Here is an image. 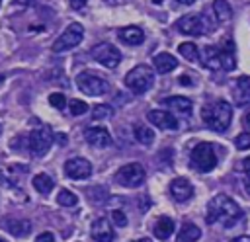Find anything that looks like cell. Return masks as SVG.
Listing matches in <instances>:
<instances>
[{"mask_svg": "<svg viewBox=\"0 0 250 242\" xmlns=\"http://www.w3.org/2000/svg\"><path fill=\"white\" fill-rule=\"evenodd\" d=\"M242 217L240 207L234 203V199H230L225 193L215 195L209 203H207V222L215 224L221 222L223 226H234L238 222V219Z\"/></svg>", "mask_w": 250, "mask_h": 242, "instance_id": "6da1fadb", "label": "cell"}, {"mask_svg": "<svg viewBox=\"0 0 250 242\" xmlns=\"http://www.w3.org/2000/svg\"><path fill=\"white\" fill-rule=\"evenodd\" d=\"M201 119L203 123L215 131V133H223L229 129L230 121H232V107L229 101L225 100H217V101H211L209 105H205L201 109Z\"/></svg>", "mask_w": 250, "mask_h": 242, "instance_id": "7a4b0ae2", "label": "cell"}, {"mask_svg": "<svg viewBox=\"0 0 250 242\" xmlns=\"http://www.w3.org/2000/svg\"><path fill=\"white\" fill-rule=\"evenodd\" d=\"M201 64L209 70H232L236 66L234 62V51L232 45L227 43L225 47H215V45H207L203 47V51L199 53Z\"/></svg>", "mask_w": 250, "mask_h": 242, "instance_id": "3957f363", "label": "cell"}, {"mask_svg": "<svg viewBox=\"0 0 250 242\" xmlns=\"http://www.w3.org/2000/svg\"><path fill=\"white\" fill-rule=\"evenodd\" d=\"M154 82V72L146 64H137L125 74V86L135 94H145Z\"/></svg>", "mask_w": 250, "mask_h": 242, "instance_id": "277c9868", "label": "cell"}, {"mask_svg": "<svg viewBox=\"0 0 250 242\" xmlns=\"http://www.w3.org/2000/svg\"><path fill=\"white\" fill-rule=\"evenodd\" d=\"M76 86L80 92L88 94V96H104L109 92V82L98 74V72H92V70H84L76 76Z\"/></svg>", "mask_w": 250, "mask_h": 242, "instance_id": "5b68a950", "label": "cell"}, {"mask_svg": "<svg viewBox=\"0 0 250 242\" xmlns=\"http://www.w3.org/2000/svg\"><path fill=\"white\" fill-rule=\"evenodd\" d=\"M189 164L197 170V172H209L217 166V154L213 144L209 142H199L193 146L191 154H189Z\"/></svg>", "mask_w": 250, "mask_h": 242, "instance_id": "8992f818", "label": "cell"}, {"mask_svg": "<svg viewBox=\"0 0 250 242\" xmlns=\"http://www.w3.org/2000/svg\"><path fill=\"white\" fill-rule=\"evenodd\" d=\"M84 39V27L80 23H70L53 43V51L55 53H64V51H70L74 47H78Z\"/></svg>", "mask_w": 250, "mask_h": 242, "instance_id": "52a82bcc", "label": "cell"}, {"mask_svg": "<svg viewBox=\"0 0 250 242\" xmlns=\"http://www.w3.org/2000/svg\"><path fill=\"white\" fill-rule=\"evenodd\" d=\"M146 178L145 168L139 162H129L125 166H121L115 174V182L123 187H139Z\"/></svg>", "mask_w": 250, "mask_h": 242, "instance_id": "ba28073f", "label": "cell"}, {"mask_svg": "<svg viewBox=\"0 0 250 242\" xmlns=\"http://www.w3.org/2000/svg\"><path fill=\"white\" fill-rule=\"evenodd\" d=\"M53 139H55L53 137V131L47 125H41V127L33 129L31 135H29V141H27L29 152L33 156H45L49 152L51 144H53Z\"/></svg>", "mask_w": 250, "mask_h": 242, "instance_id": "9c48e42d", "label": "cell"}, {"mask_svg": "<svg viewBox=\"0 0 250 242\" xmlns=\"http://www.w3.org/2000/svg\"><path fill=\"white\" fill-rule=\"evenodd\" d=\"M90 55L94 57L96 62H100V64L105 66V68H115V66L121 62V53H119V49L113 47L111 43H98V45L90 51Z\"/></svg>", "mask_w": 250, "mask_h": 242, "instance_id": "30bf717a", "label": "cell"}, {"mask_svg": "<svg viewBox=\"0 0 250 242\" xmlns=\"http://www.w3.org/2000/svg\"><path fill=\"white\" fill-rule=\"evenodd\" d=\"M176 27H178L180 33L191 35V37H199V35L207 33V23H205V20H203L199 14L182 16V18L176 21Z\"/></svg>", "mask_w": 250, "mask_h": 242, "instance_id": "8fae6325", "label": "cell"}, {"mask_svg": "<svg viewBox=\"0 0 250 242\" xmlns=\"http://www.w3.org/2000/svg\"><path fill=\"white\" fill-rule=\"evenodd\" d=\"M64 174L70 180H86L92 174V164L82 156H74L64 162Z\"/></svg>", "mask_w": 250, "mask_h": 242, "instance_id": "7c38bea8", "label": "cell"}, {"mask_svg": "<svg viewBox=\"0 0 250 242\" xmlns=\"http://www.w3.org/2000/svg\"><path fill=\"white\" fill-rule=\"evenodd\" d=\"M146 119L164 131H176L178 129V119L172 115V111H166V109H150L146 113Z\"/></svg>", "mask_w": 250, "mask_h": 242, "instance_id": "4fadbf2b", "label": "cell"}, {"mask_svg": "<svg viewBox=\"0 0 250 242\" xmlns=\"http://www.w3.org/2000/svg\"><path fill=\"white\" fill-rule=\"evenodd\" d=\"M84 139L88 141V144H92L96 148H105L111 144V135L104 127H88L84 131Z\"/></svg>", "mask_w": 250, "mask_h": 242, "instance_id": "5bb4252c", "label": "cell"}, {"mask_svg": "<svg viewBox=\"0 0 250 242\" xmlns=\"http://www.w3.org/2000/svg\"><path fill=\"white\" fill-rule=\"evenodd\" d=\"M92 238L96 242H113L115 234H113V228H111V221L109 219H96L92 222Z\"/></svg>", "mask_w": 250, "mask_h": 242, "instance_id": "9a60e30c", "label": "cell"}, {"mask_svg": "<svg viewBox=\"0 0 250 242\" xmlns=\"http://www.w3.org/2000/svg\"><path fill=\"white\" fill-rule=\"evenodd\" d=\"M170 195L178 203H184L193 195V187L186 178H176V180L170 182Z\"/></svg>", "mask_w": 250, "mask_h": 242, "instance_id": "2e32d148", "label": "cell"}, {"mask_svg": "<svg viewBox=\"0 0 250 242\" xmlns=\"http://www.w3.org/2000/svg\"><path fill=\"white\" fill-rule=\"evenodd\" d=\"M234 103L236 105H250V76H240L234 82Z\"/></svg>", "mask_w": 250, "mask_h": 242, "instance_id": "e0dca14e", "label": "cell"}, {"mask_svg": "<svg viewBox=\"0 0 250 242\" xmlns=\"http://www.w3.org/2000/svg\"><path fill=\"white\" fill-rule=\"evenodd\" d=\"M119 39L125 43V45H141L145 41V31L139 27V25H127V27H121L119 29Z\"/></svg>", "mask_w": 250, "mask_h": 242, "instance_id": "ac0fdd59", "label": "cell"}, {"mask_svg": "<svg viewBox=\"0 0 250 242\" xmlns=\"http://www.w3.org/2000/svg\"><path fill=\"white\" fill-rule=\"evenodd\" d=\"M162 103H164L166 107L178 111V113H184V115H189V113H191V107H193L191 100H188V98H184V96H170V98H164Z\"/></svg>", "mask_w": 250, "mask_h": 242, "instance_id": "d6986e66", "label": "cell"}, {"mask_svg": "<svg viewBox=\"0 0 250 242\" xmlns=\"http://www.w3.org/2000/svg\"><path fill=\"white\" fill-rule=\"evenodd\" d=\"M152 64H154L156 72H160V74L172 72V70L178 66L176 59H174L170 53H158V55H154V57H152Z\"/></svg>", "mask_w": 250, "mask_h": 242, "instance_id": "ffe728a7", "label": "cell"}, {"mask_svg": "<svg viewBox=\"0 0 250 242\" xmlns=\"http://www.w3.org/2000/svg\"><path fill=\"white\" fill-rule=\"evenodd\" d=\"M4 228L14 236H27L31 232V222L27 219H8Z\"/></svg>", "mask_w": 250, "mask_h": 242, "instance_id": "44dd1931", "label": "cell"}, {"mask_svg": "<svg viewBox=\"0 0 250 242\" xmlns=\"http://www.w3.org/2000/svg\"><path fill=\"white\" fill-rule=\"evenodd\" d=\"M174 228H176L174 219H170V217H158V221L154 224V234L160 240H168L170 234H174Z\"/></svg>", "mask_w": 250, "mask_h": 242, "instance_id": "7402d4cb", "label": "cell"}, {"mask_svg": "<svg viewBox=\"0 0 250 242\" xmlns=\"http://www.w3.org/2000/svg\"><path fill=\"white\" fill-rule=\"evenodd\" d=\"M199 236H201L199 226H195L193 222H184L176 236V242H197Z\"/></svg>", "mask_w": 250, "mask_h": 242, "instance_id": "603a6c76", "label": "cell"}, {"mask_svg": "<svg viewBox=\"0 0 250 242\" xmlns=\"http://www.w3.org/2000/svg\"><path fill=\"white\" fill-rule=\"evenodd\" d=\"M31 183H33L35 191H37V193H41V195H49V193L53 191V187H55L53 178H51V176H47V174H37V176H33Z\"/></svg>", "mask_w": 250, "mask_h": 242, "instance_id": "cb8c5ba5", "label": "cell"}, {"mask_svg": "<svg viewBox=\"0 0 250 242\" xmlns=\"http://www.w3.org/2000/svg\"><path fill=\"white\" fill-rule=\"evenodd\" d=\"M213 12L219 21H229L232 18V8L227 0H213Z\"/></svg>", "mask_w": 250, "mask_h": 242, "instance_id": "d4e9b609", "label": "cell"}, {"mask_svg": "<svg viewBox=\"0 0 250 242\" xmlns=\"http://www.w3.org/2000/svg\"><path fill=\"white\" fill-rule=\"evenodd\" d=\"M133 133H135V139L145 146L152 144V141H154V131L150 127H146V125H135Z\"/></svg>", "mask_w": 250, "mask_h": 242, "instance_id": "484cf974", "label": "cell"}, {"mask_svg": "<svg viewBox=\"0 0 250 242\" xmlns=\"http://www.w3.org/2000/svg\"><path fill=\"white\" fill-rule=\"evenodd\" d=\"M178 51H180V55H182L184 59H188V60H197V59H199V47H197L195 43H180Z\"/></svg>", "mask_w": 250, "mask_h": 242, "instance_id": "4316f807", "label": "cell"}, {"mask_svg": "<svg viewBox=\"0 0 250 242\" xmlns=\"http://www.w3.org/2000/svg\"><path fill=\"white\" fill-rule=\"evenodd\" d=\"M57 203L62 205V207H74L78 203V197L68 189H61L59 195H57Z\"/></svg>", "mask_w": 250, "mask_h": 242, "instance_id": "83f0119b", "label": "cell"}, {"mask_svg": "<svg viewBox=\"0 0 250 242\" xmlns=\"http://www.w3.org/2000/svg\"><path fill=\"white\" fill-rule=\"evenodd\" d=\"M111 115H113V111H111V107L105 105V103H100V105H96V107L92 109V119H96V121L107 119V117H111Z\"/></svg>", "mask_w": 250, "mask_h": 242, "instance_id": "f1b7e54d", "label": "cell"}, {"mask_svg": "<svg viewBox=\"0 0 250 242\" xmlns=\"http://www.w3.org/2000/svg\"><path fill=\"white\" fill-rule=\"evenodd\" d=\"M88 197H90L92 201H96V203H104V201L107 199V189H105L104 185H96L94 189L88 191Z\"/></svg>", "mask_w": 250, "mask_h": 242, "instance_id": "f546056e", "label": "cell"}, {"mask_svg": "<svg viewBox=\"0 0 250 242\" xmlns=\"http://www.w3.org/2000/svg\"><path fill=\"white\" fill-rule=\"evenodd\" d=\"M68 109H70L72 115H84V113L88 111V105H86V101H82V100H70Z\"/></svg>", "mask_w": 250, "mask_h": 242, "instance_id": "4dcf8cb0", "label": "cell"}, {"mask_svg": "<svg viewBox=\"0 0 250 242\" xmlns=\"http://www.w3.org/2000/svg\"><path fill=\"white\" fill-rule=\"evenodd\" d=\"M234 146H236L238 150H248V148H250V133H240V135H236Z\"/></svg>", "mask_w": 250, "mask_h": 242, "instance_id": "1f68e13d", "label": "cell"}, {"mask_svg": "<svg viewBox=\"0 0 250 242\" xmlns=\"http://www.w3.org/2000/svg\"><path fill=\"white\" fill-rule=\"evenodd\" d=\"M49 103H51L53 107H57V109H64V105H66V98H64V94L55 92V94L49 96Z\"/></svg>", "mask_w": 250, "mask_h": 242, "instance_id": "d6a6232c", "label": "cell"}, {"mask_svg": "<svg viewBox=\"0 0 250 242\" xmlns=\"http://www.w3.org/2000/svg\"><path fill=\"white\" fill-rule=\"evenodd\" d=\"M111 222H113L115 226H125V224H127V217H125V213L119 211V209L111 211Z\"/></svg>", "mask_w": 250, "mask_h": 242, "instance_id": "836d02e7", "label": "cell"}, {"mask_svg": "<svg viewBox=\"0 0 250 242\" xmlns=\"http://www.w3.org/2000/svg\"><path fill=\"white\" fill-rule=\"evenodd\" d=\"M35 242H55V236H53V232H41L35 238Z\"/></svg>", "mask_w": 250, "mask_h": 242, "instance_id": "e575fe53", "label": "cell"}, {"mask_svg": "<svg viewBox=\"0 0 250 242\" xmlns=\"http://www.w3.org/2000/svg\"><path fill=\"white\" fill-rule=\"evenodd\" d=\"M68 2H70V8H72V10H82L88 0H68Z\"/></svg>", "mask_w": 250, "mask_h": 242, "instance_id": "d590c367", "label": "cell"}, {"mask_svg": "<svg viewBox=\"0 0 250 242\" xmlns=\"http://www.w3.org/2000/svg\"><path fill=\"white\" fill-rule=\"evenodd\" d=\"M180 84H182V86H193L195 82L191 80V76H188V74H182V76H180Z\"/></svg>", "mask_w": 250, "mask_h": 242, "instance_id": "8d00e7d4", "label": "cell"}, {"mask_svg": "<svg viewBox=\"0 0 250 242\" xmlns=\"http://www.w3.org/2000/svg\"><path fill=\"white\" fill-rule=\"evenodd\" d=\"M55 139H57V142H59V144H66V135L59 133V135H55Z\"/></svg>", "mask_w": 250, "mask_h": 242, "instance_id": "74e56055", "label": "cell"}, {"mask_svg": "<svg viewBox=\"0 0 250 242\" xmlns=\"http://www.w3.org/2000/svg\"><path fill=\"white\" fill-rule=\"evenodd\" d=\"M244 191H246V195H250V176L244 178Z\"/></svg>", "mask_w": 250, "mask_h": 242, "instance_id": "f35d334b", "label": "cell"}, {"mask_svg": "<svg viewBox=\"0 0 250 242\" xmlns=\"http://www.w3.org/2000/svg\"><path fill=\"white\" fill-rule=\"evenodd\" d=\"M242 166H244V172H248V174H250V156H246V158H244Z\"/></svg>", "mask_w": 250, "mask_h": 242, "instance_id": "ab89813d", "label": "cell"}, {"mask_svg": "<svg viewBox=\"0 0 250 242\" xmlns=\"http://www.w3.org/2000/svg\"><path fill=\"white\" fill-rule=\"evenodd\" d=\"M230 242H250V236H236V238H232Z\"/></svg>", "mask_w": 250, "mask_h": 242, "instance_id": "60d3db41", "label": "cell"}, {"mask_svg": "<svg viewBox=\"0 0 250 242\" xmlns=\"http://www.w3.org/2000/svg\"><path fill=\"white\" fill-rule=\"evenodd\" d=\"M242 121H244V125H246V127L250 129V111H248V113L244 115V119H242Z\"/></svg>", "mask_w": 250, "mask_h": 242, "instance_id": "b9f144b4", "label": "cell"}, {"mask_svg": "<svg viewBox=\"0 0 250 242\" xmlns=\"http://www.w3.org/2000/svg\"><path fill=\"white\" fill-rule=\"evenodd\" d=\"M105 2H107V4H113V6H115V4H123V0H105Z\"/></svg>", "mask_w": 250, "mask_h": 242, "instance_id": "7bdbcfd3", "label": "cell"}, {"mask_svg": "<svg viewBox=\"0 0 250 242\" xmlns=\"http://www.w3.org/2000/svg\"><path fill=\"white\" fill-rule=\"evenodd\" d=\"M0 183H8V180H6V176L0 172Z\"/></svg>", "mask_w": 250, "mask_h": 242, "instance_id": "ee69618b", "label": "cell"}, {"mask_svg": "<svg viewBox=\"0 0 250 242\" xmlns=\"http://www.w3.org/2000/svg\"><path fill=\"white\" fill-rule=\"evenodd\" d=\"M178 2H180V4H191L193 0H178Z\"/></svg>", "mask_w": 250, "mask_h": 242, "instance_id": "f6af8a7d", "label": "cell"}, {"mask_svg": "<svg viewBox=\"0 0 250 242\" xmlns=\"http://www.w3.org/2000/svg\"><path fill=\"white\" fill-rule=\"evenodd\" d=\"M135 242H152V240H148V238H141V240H135Z\"/></svg>", "mask_w": 250, "mask_h": 242, "instance_id": "bcb514c9", "label": "cell"}, {"mask_svg": "<svg viewBox=\"0 0 250 242\" xmlns=\"http://www.w3.org/2000/svg\"><path fill=\"white\" fill-rule=\"evenodd\" d=\"M152 2H154V4H162V0H152Z\"/></svg>", "mask_w": 250, "mask_h": 242, "instance_id": "7dc6e473", "label": "cell"}, {"mask_svg": "<svg viewBox=\"0 0 250 242\" xmlns=\"http://www.w3.org/2000/svg\"><path fill=\"white\" fill-rule=\"evenodd\" d=\"M0 242H6V240H2V238H0Z\"/></svg>", "mask_w": 250, "mask_h": 242, "instance_id": "c3c4849f", "label": "cell"}, {"mask_svg": "<svg viewBox=\"0 0 250 242\" xmlns=\"http://www.w3.org/2000/svg\"><path fill=\"white\" fill-rule=\"evenodd\" d=\"M0 4H2V0H0Z\"/></svg>", "mask_w": 250, "mask_h": 242, "instance_id": "681fc988", "label": "cell"}]
</instances>
